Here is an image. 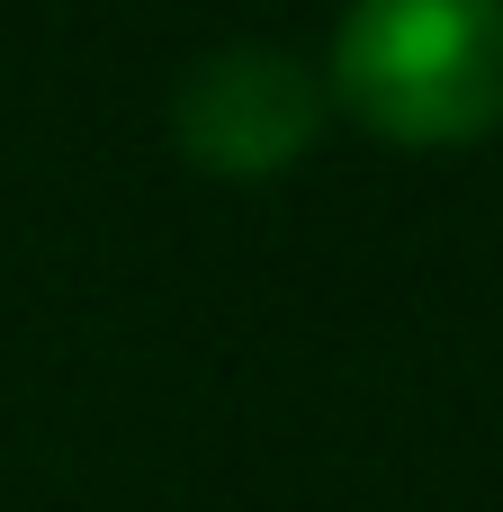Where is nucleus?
<instances>
[{
	"mask_svg": "<svg viewBox=\"0 0 503 512\" xmlns=\"http://www.w3.org/2000/svg\"><path fill=\"white\" fill-rule=\"evenodd\" d=\"M324 99L387 144H477L503 117V0H351Z\"/></svg>",
	"mask_w": 503,
	"mask_h": 512,
	"instance_id": "1",
	"label": "nucleus"
},
{
	"mask_svg": "<svg viewBox=\"0 0 503 512\" xmlns=\"http://www.w3.org/2000/svg\"><path fill=\"white\" fill-rule=\"evenodd\" d=\"M324 108L333 99H324V72L315 63H297L288 45L243 36V45H216V54H198L180 72L171 135L216 180H270V171H288V162L315 153Z\"/></svg>",
	"mask_w": 503,
	"mask_h": 512,
	"instance_id": "2",
	"label": "nucleus"
}]
</instances>
